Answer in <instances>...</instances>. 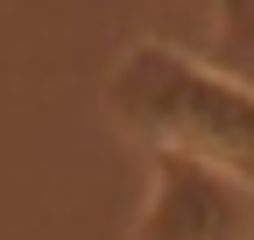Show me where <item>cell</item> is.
<instances>
[{
  "instance_id": "6da1fadb",
  "label": "cell",
  "mask_w": 254,
  "mask_h": 240,
  "mask_svg": "<svg viewBox=\"0 0 254 240\" xmlns=\"http://www.w3.org/2000/svg\"><path fill=\"white\" fill-rule=\"evenodd\" d=\"M106 120L148 156H190L254 184V78L177 43H127L106 78Z\"/></svg>"
},
{
  "instance_id": "7a4b0ae2",
  "label": "cell",
  "mask_w": 254,
  "mask_h": 240,
  "mask_svg": "<svg viewBox=\"0 0 254 240\" xmlns=\"http://www.w3.org/2000/svg\"><path fill=\"white\" fill-rule=\"evenodd\" d=\"M127 240H254V184L190 156H155Z\"/></svg>"
},
{
  "instance_id": "3957f363",
  "label": "cell",
  "mask_w": 254,
  "mask_h": 240,
  "mask_svg": "<svg viewBox=\"0 0 254 240\" xmlns=\"http://www.w3.org/2000/svg\"><path fill=\"white\" fill-rule=\"evenodd\" d=\"M226 21V50H254V7H219Z\"/></svg>"
}]
</instances>
